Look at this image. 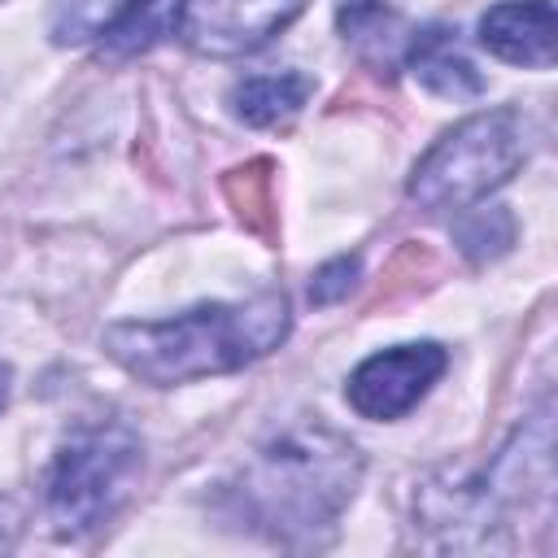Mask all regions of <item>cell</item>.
Segmentation results:
<instances>
[{"label":"cell","instance_id":"11","mask_svg":"<svg viewBox=\"0 0 558 558\" xmlns=\"http://www.w3.org/2000/svg\"><path fill=\"white\" fill-rule=\"evenodd\" d=\"M122 0H52V39L57 44H83L100 39V31L113 22Z\"/></svg>","mask_w":558,"mask_h":558},{"label":"cell","instance_id":"9","mask_svg":"<svg viewBox=\"0 0 558 558\" xmlns=\"http://www.w3.org/2000/svg\"><path fill=\"white\" fill-rule=\"evenodd\" d=\"M314 83L310 74L301 70H279V74H248L231 87L227 105L231 113L244 122V126H257V131H275V126H288L305 100H310Z\"/></svg>","mask_w":558,"mask_h":558},{"label":"cell","instance_id":"1","mask_svg":"<svg viewBox=\"0 0 558 558\" xmlns=\"http://www.w3.org/2000/svg\"><path fill=\"white\" fill-rule=\"evenodd\" d=\"M357 484V445L318 418H296L253 445L240 471L222 484V506L235 523L283 545H301L336 527Z\"/></svg>","mask_w":558,"mask_h":558},{"label":"cell","instance_id":"6","mask_svg":"<svg viewBox=\"0 0 558 558\" xmlns=\"http://www.w3.org/2000/svg\"><path fill=\"white\" fill-rule=\"evenodd\" d=\"M310 0H183L179 35L201 57H244L301 17Z\"/></svg>","mask_w":558,"mask_h":558},{"label":"cell","instance_id":"10","mask_svg":"<svg viewBox=\"0 0 558 558\" xmlns=\"http://www.w3.org/2000/svg\"><path fill=\"white\" fill-rule=\"evenodd\" d=\"M179 4L183 0H122L113 22L100 31V52L109 57H135L161 44L179 31Z\"/></svg>","mask_w":558,"mask_h":558},{"label":"cell","instance_id":"3","mask_svg":"<svg viewBox=\"0 0 558 558\" xmlns=\"http://www.w3.org/2000/svg\"><path fill=\"white\" fill-rule=\"evenodd\" d=\"M527 161V122L519 109L497 105L462 118L449 126L410 170V201L440 214V209H466L514 179V170Z\"/></svg>","mask_w":558,"mask_h":558},{"label":"cell","instance_id":"12","mask_svg":"<svg viewBox=\"0 0 558 558\" xmlns=\"http://www.w3.org/2000/svg\"><path fill=\"white\" fill-rule=\"evenodd\" d=\"M392 26H397V13L384 4V0H344L340 4V31L344 39H353L357 48H375L388 57L392 48Z\"/></svg>","mask_w":558,"mask_h":558},{"label":"cell","instance_id":"7","mask_svg":"<svg viewBox=\"0 0 558 558\" xmlns=\"http://www.w3.org/2000/svg\"><path fill=\"white\" fill-rule=\"evenodd\" d=\"M480 44L510 65L549 70L558 52L554 0H497L480 17Z\"/></svg>","mask_w":558,"mask_h":558},{"label":"cell","instance_id":"2","mask_svg":"<svg viewBox=\"0 0 558 558\" xmlns=\"http://www.w3.org/2000/svg\"><path fill=\"white\" fill-rule=\"evenodd\" d=\"M292 310L283 292L248 301H209L174 318H131L105 327V353L153 388L231 375L283 344Z\"/></svg>","mask_w":558,"mask_h":558},{"label":"cell","instance_id":"14","mask_svg":"<svg viewBox=\"0 0 558 558\" xmlns=\"http://www.w3.org/2000/svg\"><path fill=\"white\" fill-rule=\"evenodd\" d=\"M353 283H357V257H331V262L314 275V283H310V301H314V305H331V301L349 296Z\"/></svg>","mask_w":558,"mask_h":558},{"label":"cell","instance_id":"4","mask_svg":"<svg viewBox=\"0 0 558 558\" xmlns=\"http://www.w3.org/2000/svg\"><path fill=\"white\" fill-rule=\"evenodd\" d=\"M144 466V440L122 418H87L78 423L44 480V506L61 536H83L113 519L126 501L131 484Z\"/></svg>","mask_w":558,"mask_h":558},{"label":"cell","instance_id":"15","mask_svg":"<svg viewBox=\"0 0 558 558\" xmlns=\"http://www.w3.org/2000/svg\"><path fill=\"white\" fill-rule=\"evenodd\" d=\"M9 392H13V371L0 362V410L9 405Z\"/></svg>","mask_w":558,"mask_h":558},{"label":"cell","instance_id":"5","mask_svg":"<svg viewBox=\"0 0 558 558\" xmlns=\"http://www.w3.org/2000/svg\"><path fill=\"white\" fill-rule=\"evenodd\" d=\"M449 366V353L436 344V340H414V344H392L384 353H371L344 384V397L349 405L362 414V418H375V423H392L401 414H410L427 392L432 384L445 375Z\"/></svg>","mask_w":558,"mask_h":558},{"label":"cell","instance_id":"8","mask_svg":"<svg viewBox=\"0 0 558 558\" xmlns=\"http://www.w3.org/2000/svg\"><path fill=\"white\" fill-rule=\"evenodd\" d=\"M405 70H410L432 96H445V100H471V96L484 92L480 70L458 52L449 26L414 31L410 44H405Z\"/></svg>","mask_w":558,"mask_h":558},{"label":"cell","instance_id":"13","mask_svg":"<svg viewBox=\"0 0 558 558\" xmlns=\"http://www.w3.org/2000/svg\"><path fill=\"white\" fill-rule=\"evenodd\" d=\"M462 248L475 257V262H484V257H497L510 240H514V222H510V214L506 209H484V214H475L466 227H462Z\"/></svg>","mask_w":558,"mask_h":558}]
</instances>
